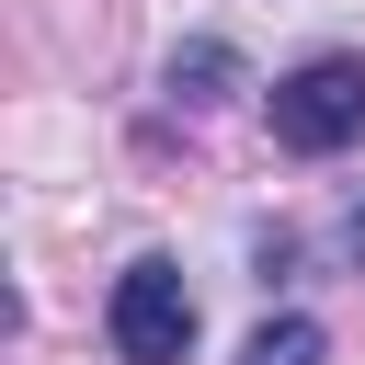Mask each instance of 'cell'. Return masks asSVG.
Returning <instances> with one entry per match:
<instances>
[{
	"mask_svg": "<svg viewBox=\"0 0 365 365\" xmlns=\"http://www.w3.org/2000/svg\"><path fill=\"white\" fill-rule=\"evenodd\" d=\"M240 365H331V331H319V319H262V331L240 342Z\"/></svg>",
	"mask_w": 365,
	"mask_h": 365,
	"instance_id": "obj_3",
	"label": "cell"
},
{
	"mask_svg": "<svg viewBox=\"0 0 365 365\" xmlns=\"http://www.w3.org/2000/svg\"><path fill=\"white\" fill-rule=\"evenodd\" d=\"M114 354L125 365H182L194 354V285H182V262H125L114 274Z\"/></svg>",
	"mask_w": 365,
	"mask_h": 365,
	"instance_id": "obj_2",
	"label": "cell"
},
{
	"mask_svg": "<svg viewBox=\"0 0 365 365\" xmlns=\"http://www.w3.org/2000/svg\"><path fill=\"white\" fill-rule=\"evenodd\" d=\"M182 80H194V103H205L217 80H240V57H228V46H194V57H171V91H182Z\"/></svg>",
	"mask_w": 365,
	"mask_h": 365,
	"instance_id": "obj_4",
	"label": "cell"
},
{
	"mask_svg": "<svg viewBox=\"0 0 365 365\" xmlns=\"http://www.w3.org/2000/svg\"><path fill=\"white\" fill-rule=\"evenodd\" d=\"M262 114H274V137H285L297 160L354 148V137H365V57H308V68H285V80L262 91Z\"/></svg>",
	"mask_w": 365,
	"mask_h": 365,
	"instance_id": "obj_1",
	"label": "cell"
}]
</instances>
